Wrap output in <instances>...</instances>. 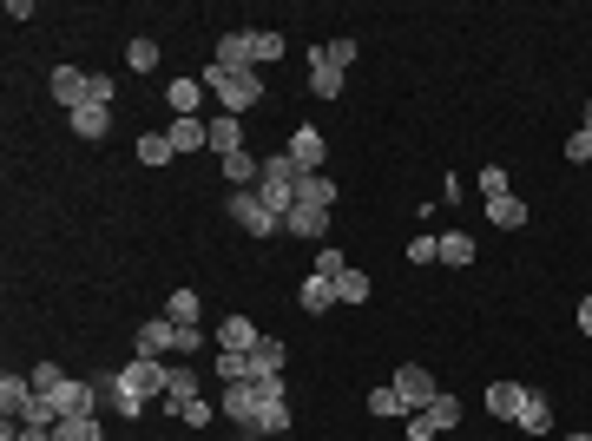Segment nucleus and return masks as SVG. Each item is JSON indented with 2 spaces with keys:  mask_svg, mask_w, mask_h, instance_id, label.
<instances>
[{
  "mask_svg": "<svg viewBox=\"0 0 592 441\" xmlns=\"http://www.w3.org/2000/svg\"><path fill=\"white\" fill-rule=\"evenodd\" d=\"M53 441H106V435H99V415H66V422H53Z\"/></svg>",
  "mask_w": 592,
  "mask_h": 441,
  "instance_id": "nucleus-26",
  "label": "nucleus"
},
{
  "mask_svg": "<svg viewBox=\"0 0 592 441\" xmlns=\"http://www.w3.org/2000/svg\"><path fill=\"white\" fill-rule=\"evenodd\" d=\"M481 198H507V172H500V165L481 172Z\"/></svg>",
  "mask_w": 592,
  "mask_h": 441,
  "instance_id": "nucleus-41",
  "label": "nucleus"
},
{
  "mask_svg": "<svg viewBox=\"0 0 592 441\" xmlns=\"http://www.w3.org/2000/svg\"><path fill=\"white\" fill-rule=\"evenodd\" d=\"M310 93H316V99H336V93H343V73H336V66H316V60H310Z\"/></svg>",
  "mask_w": 592,
  "mask_h": 441,
  "instance_id": "nucleus-35",
  "label": "nucleus"
},
{
  "mask_svg": "<svg viewBox=\"0 0 592 441\" xmlns=\"http://www.w3.org/2000/svg\"><path fill=\"white\" fill-rule=\"evenodd\" d=\"M47 93L60 99L66 112L93 106V73H79V66H53V73H47Z\"/></svg>",
  "mask_w": 592,
  "mask_h": 441,
  "instance_id": "nucleus-5",
  "label": "nucleus"
},
{
  "mask_svg": "<svg viewBox=\"0 0 592 441\" xmlns=\"http://www.w3.org/2000/svg\"><path fill=\"white\" fill-rule=\"evenodd\" d=\"M66 126H73L79 139H106L112 132V106H79V112H66Z\"/></svg>",
  "mask_w": 592,
  "mask_h": 441,
  "instance_id": "nucleus-19",
  "label": "nucleus"
},
{
  "mask_svg": "<svg viewBox=\"0 0 592 441\" xmlns=\"http://www.w3.org/2000/svg\"><path fill=\"white\" fill-rule=\"evenodd\" d=\"M441 257V237H408V264H435Z\"/></svg>",
  "mask_w": 592,
  "mask_h": 441,
  "instance_id": "nucleus-37",
  "label": "nucleus"
},
{
  "mask_svg": "<svg viewBox=\"0 0 592 441\" xmlns=\"http://www.w3.org/2000/svg\"><path fill=\"white\" fill-rule=\"evenodd\" d=\"M119 382L132 395H145V402H152V395H165L172 389V363H152V356H132V363L119 369Z\"/></svg>",
  "mask_w": 592,
  "mask_h": 441,
  "instance_id": "nucleus-4",
  "label": "nucleus"
},
{
  "mask_svg": "<svg viewBox=\"0 0 592 441\" xmlns=\"http://www.w3.org/2000/svg\"><path fill=\"white\" fill-rule=\"evenodd\" d=\"M132 152H139V165H152V172H158V165H172V158H178V145L165 139V132H145Z\"/></svg>",
  "mask_w": 592,
  "mask_h": 441,
  "instance_id": "nucleus-25",
  "label": "nucleus"
},
{
  "mask_svg": "<svg viewBox=\"0 0 592 441\" xmlns=\"http://www.w3.org/2000/svg\"><path fill=\"white\" fill-rule=\"evenodd\" d=\"M520 428H527V435H553V402H546V395H527V409H520Z\"/></svg>",
  "mask_w": 592,
  "mask_h": 441,
  "instance_id": "nucleus-27",
  "label": "nucleus"
},
{
  "mask_svg": "<svg viewBox=\"0 0 592 441\" xmlns=\"http://www.w3.org/2000/svg\"><path fill=\"white\" fill-rule=\"evenodd\" d=\"M487 224H494V231H520V224H527V205H520L514 191H507V198H487Z\"/></svg>",
  "mask_w": 592,
  "mask_h": 441,
  "instance_id": "nucleus-22",
  "label": "nucleus"
},
{
  "mask_svg": "<svg viewBox=\"0 0 592 441\" xmlns=\"http://www.w3.org/2000/svg\"><path fill=\"white\" fill-rule=\"evenodd\" d=\"M454 422H461V395H448V389H441L435 402H428V409H415V415H408V441H435L441 428H454Z\"/></svg>",
  "mask_w": 592,
  "mask_h": 441,
  "instance_id": "nucleus-3",
  "label": "nucleus"
},
{
  "mask_svg": "<svg viewBox=\"0 0 592 441\" xmlns=\"http://www.w3.org/2000/svg\"><path fill=\"white\" fill-rule=\"evenodd\" d=\"M270 60H283V33H250V73Z\"/></svg>",
  "mask_w": 592,
  "mask_h": 441,
  "instance_id": "nucleus-34",
  "label": "nucleus"
},
{
  "mask_svg": "<svg viewBox=\"0 0 592 441\" xmlns=\"http://www.w3.org/2000/svg\"><path fill=\"white\" fill-rule=\"evenodd\" d=\"M165 139H172L178 152H204V145H211V119H172Z\"/></svg>",
  "mask_w": 592,
  "mask_h": 441,
  "instance_id": "nucleus-17",
  "label": "nucleus"
},
{
  "mask_svg": "<svg viewBox=\"0 0 592 441\" xmlns=\"http://www.w3.org/2000/svg\"><path fill=\"white\" fill-rule=\"evenodd\" d=\"M441 264H448V270H468L474 264V237L468 231H441Z\"/></svg>",
  "mask_w": 592,
  "mask_h": 441,
  "instance_id": "nucleus-24",
  "label": "nucleus"
},
{
  "mask_svg": "<svg viewBox=\"0 0 592 441\" xmlns=\"http://www.w3.org/2000/svg\"><path fill=\"white\" fill-rule=\"evenodd\" d=\"M125 66H132V73H158V40L152 33H139V40L125 47Z\"/></svg>",
  "mask_w": 592,
  "mask_h": 441,
  "instance_id": "nucleus-31",
  "label": "nucleus"
},
{
  "mask_svg": "<svg viewBox=\"0 0 592 441\" xmlns=\"http://www.w3.org/2000/svg\"><path fill=\"white\" fill-rule=\"evenodd\" d=\"M369 415H382V422H408L415 409H408V395L389 382V389H369Z\"/></svg>",
  "mask_w": 592,
  "mask_h": 441,
  "instance_id": "nucleus-21",
  "label": "nucleus"
},
{
  "mask_svg": "<svg viewBox=\"0 0 592 441\" xmlns=\"http://www.w3.org/2000/svg\"><path fill=\"white\" fill-rule=\"evenodd\" d=\"M336 303H343V297H336V284H329V277H316V270L303 277V290H296V310H303V316H329Z\"/></svg>",
  "mask_w": 592,
  "mask_h": 441,
  "instance_id": "nucleus-10",
  "label": "nucleus"
},
{
  "mask_svg": "<svg viewBox=\"0 0 592 441\" xmlns=\"http://www.w3.org/2000/svg\"><path fill=\"white\" fill-rule=\"evenodd\" d=\"M283 231H290V237H310V244H329V211H316V205H296L290 218H283Z\"/></svg>",
  "mask_w": 592,
  "mask_h": 441,
  "instance_id": "nucleus-15",
  "label": "nucleus"
},
{
  "mask_svg": "<svg viewBox=\"0 0 592 441\" xmlns=\"http://www.w3.org/2000/svg\"><path fill=\"white\" fill-rule=\"evenodd\" d=\"M527 382H494L487 389V415H500V422H520V409H527Z\"/></svg>",
  "mask_w": 592,
  "mask_h": 441,
  "instance_id": "nucleus-11",
  "label": "nucleus"
},
{
  "mask_svg": "<svg viewBox=\"0 0 592 441\" xmlns=\"http://www.w3.org/2000/svg\"><path fill=\"white\" fill-rule=\"evenodd\" d=\"M369 290H375V277H362L356 264H349L343 277H336V297H343V303H369Z\"/></svg>",
  "mask_w": 592,
  "mask_h": 441,
  "instance_id": "nucleus-33",
  "label": "nucleus"
},
{
  "mask_svg": "<svg viewBox=\"0 0 592 441\" xmlns=\"http://www.w3.org/2000/svg\"><path fill=\"white\" fill-rule=\"evenodd\" d=\"M343 270H349V257L336 251V244H316V277H329V284H336Z\"/></svg>",
  "mask_w": 592,
  "mask_h": 441,
  "instance_id": "nucleus-36",
  "label": "nucleus"
},
{
  "mask_svg": "<svg viewBox=\"0 0 592 441\" xmlns=\"http://www.w3.org/2000/svg\"><path fill=\"white\" fill-rule=\"evenodd\" d=\"M579 330H586V336H592V297H586V303H579Z\"/></svg>",
  "mask_w": 592,
  "mask_h": 441,
  "instance_id": "nucleus-43",
  "label": "nucleus"
},
{
  "mask_svg": "<svg viewBox=\"0 0 592 441\" xmlns=\"http://www.w3.org/2000/svg\"><path fill=\"white\" fill-rule=\"evenodd\" d=\"M257 343H264V330H257L250 316H224V330H218V349H231V356H250Z\"/></svg>",
  "mask_w": 592,
  "mask_h": 441,
  "instance_id": "nucleus-14",
  "label": "nucleus"
},
{
  "mask_svg": "<svg viewBox=\"0 0 592 441\" xmlns=\"http://www.w3.org/2000/svg\"><path fill=\"white\" fill-rule=\"evenodd\" d=\"M395 389H402L408 395V409H428V402H435V369H421V363H402V369H395Z\"/></svg>",
  "mask_w": 592,
  "mask_h": 441,
  "instance_id": "nucleus-7",
  "label": "nucleus"
},
{
  "mask_svg": "<svg viewBox=\"0 0 592 441\" xmlns=\"http://www.w3.org/2000/svg\"><path fill=\"white\" fill-rule=\"evenodd\" d=\"M566 158H573V165H586V158H592V132H586V126L566 139Z\"/></svg>",
  "mask_w": 592,
  "mask_h": 441,
  "instance_id": "nucleus-42",
  "label": "nucleus"
},
{
  "mask_svg": "<svg viewBox=\"0 0 592 441\" xmlns=\"http://www.w3.org/2000/svg\"><path fill=\"white\" fill-rule=\"evenodd\" d=\"M283 363H290V349H283V336H264V343L250 349V382H270V376H283Z\"/></svg>",
  "mask_w": 592,
  "mask_h": 441,
  "instance_id": "nucleus-12",
  "label": "nucleus"
},
{
  "mask_svg": "<svg viewBox=\"0 0 592 441\" xmlns=\"http://www.w3.org/2000/svg\"><path fill=\"white\" fill-rule=\"evenodd\" d=\"M204 93H211V86H204V79H185V73H178L172 86H165V99H172V119H198Z\"/></svg>",
  "mask_w": 592,
  "mask_h": 441,
  "instance_id": "nucleus-13",
  "label": "nucleus"
},
{
  "mask_svg": "<svg viewBox=\"0 0 592 441\" xmlns=\"http://www.w3.org/2000/svg\"><path fill=\"white\" fill-rule=\"evenodd\" d=\"M165 402H172V409H185V402H198V369L172 363V389H165Z\"/></svg>",
  "mask_w": 592,
  "mask_h": 441,
  "instance_id": "nucleus-30",
  "label": "nucleus"
},
{
  "mask_svg": "<svg viewBox=\"0 0 592 441\" xmlns=\"http://www.w3.org/2000/svg\"><path fill=\"white\" fill-rule=\"evenodd\" d=\"M218 66H231V73H250V33H244V27L218 33Z\"/></svg>",
  "mask_w": 592,
  "mask_h": 441,
  "instance_id": "nucleus-18",
  "label": "nucleus"
},
{
  "mask_svg": "<svg viewBox=\"0 0 592 441\" xmlns=\"http://www.w3.org/2000/svg\"><path fill=\"white\" fill-rule=\"evenodd\" d=\"M99 409H112L119 422H139V415H145V395H132L119 376H106V382H99Z\"/></svg>",
  "mask_w": 592,
  "mask_h": 441,
  "instance_id": "nucleus-8",
  "label": "nucleus"
},
{
  "mask_svg": "<svg viewBox=\"0 0 592 441\" xmlns=\"http://www.w3.org/2000/svg\"><path fill=\"white\" fill-rule=\"evenodd\" d=\"M224 218H231L244 237H277L283 231V218L257 198V191H224Z\"/></svg>",
  "mask_w": 592,
  "mask_h": 441,
  "instance_id": "nucleus-2",
  "label": "nucleus"
},
{
  "mask_svg": "<svg viewBox=\"0 0 592 441\" xmlns=\"http://www.w3.org/2000/svg\"><path fill=\"white\" fill-rule=\"evenodd\" d=\"M296 205L336 211V178H329V172H303V178H296Z\"/></svg>",
  "mask_w": 592,
  "mask_h": 441,
  "instance_id": "nucleus-16",
  "label": "nucleus"
},
{
  "mask_svg": "<svg viewBox=\"0 0 592 441\" xmlns=\"http://www.w3.org/2000/svg\"><path fill=\"white\" fill-rule=\"evenodd\" d=\"M165 316H172V323H185V330H198V316H204L198 290H172V303H165Z\"/></svg>",
  "mask_w": 592,
  "mask_h": 441,
  "instance_id": "nucleus-29",
  "label": "nucleus"
},
{
  "mask_svg": "<svg viewBox=\"0 0 592 441\" xmlns=\"http://www.w3.org/2000/svg\"><path fill=\"white\" fill-rule=\"evenodd\" d=\"M33 376H14V369H7V376H0V415H7V422H20V415L33 409Z\"/></svg>",
  "mask_w": 592,
  "mask_h": 441,
  "instance_id": "nucleus-9",
  "label": "nucleus"
},
{
  "mask_svg": "<svg viewBox=\"0 0 592 441\" xmlns=\"http://www.w3.org/2000/svg\"><path fill=\"white\" fill-rule=\"evenodd\" d=\"M264 435H290V402H283V395H270L264 402V422H257V441Z\"/></svg>",
  "mask_w": 592,
  "mask_h": 441,
  "instance_id": "nucleus-32",
  "label": "nucleus"
},
{
  "mask_svg": "<svg viewBox=\"0 0 592 441\" xmlns=\"http://www.w3.org/2000/svg\"><path fill=\"white\" fill-rule=\"evenodd\" d=\"M586 132H592V99H586Z\"/></svg>",
  "mask_w": 592,
  "mask_h": 441,
  "instance_id": "nucleus-44",
  "label": "nucleus"
},
{
  "mask_svg": "<svg viewBox=\"0 0 592 441\" xmlns=\"http://www.w3.org/2000/svg\"><path fill=\"white\" fill-rule=\"evenodd\" d=\"M178 422H185V428H211V402H204V395H198V402H185Z\"/></svg>",
  "mask_w": 592,
  "mask_h": 441,
  "instance_id": "nucleus-39",
  "label": "nucleus"
},
{
  "mask_svg": "<svg viewBox=\"0 0 592 441\" xmlns=\"http://www.w3.org/2000/svg\"><path fill=\"white\" fill-rule=\"evenodd\" d=\"M0 441H53V428H27V422H7Z\"/></svg>",
  "mask_w": 592,
  "mask_h": 441,
  "instance_id": "nucleus-40",
  "label": "nucleus"
},
{
  "mask_svg": "<svg viewBox=\"0 0 592 441\" xmlns=\"http://www.w3.org/2000/svg\"><path fill=\"white\" fill-rule=\"evenodd\" d=\"M198 79L211 86V93H218V106L231 112V119H244V112L257 106V99H264V73H231V66H218V60H211Z\"/></svg>",
  "mask_w": 592,
  "mask_h": 441,
  "instance_id": "nucleus-1",
  "label": "nucleus"
},
{
  "mask_svg": "<svg viewBox=\"0 0 592 441\" xmlns=\"http://www.w3.org/2000/svg\"><path fill=\"white\" fill-rule=\"evenodd\" d=\"M211 152H218V158L244 152V126H237L231 112H218V119H211Z\"/></svg>",
  "mask_w": 592,
  "mask_h": 441,
  "instance_id": "nucleus-23",
  "label": "nucleus"
},
{
  "mask_svg": "<svg viewBox=\"0 0 592 441\" xmlns=\"http://www.w3.org/2000/svg\"><path fill=\"white\" fill-rule=\"evenodd\" d=\"M560 441H592V435H560Z\"/></svg>",
  "mask_w": 592,
  "mask_h": 441,
  "instance_id": "nucleus-45",
  "label": "nucleus"
},
{
  "mask_svg": "<svg viewBox=\"0 0 592 441\" xmlns=\"http://www.w3.org/2000/svg\"><path fill=\"white\" fill-rule=\"evenodd\" d=\"M224 178H231V191H250L257 178H264V158L257 152H231L224 158Z\"/></svg>",
  "mask_w": 592,
  "mask_h": 441,
  "instance_id": "nucleus-20",
  "label": "nucleus"
},
{
  "mask_svg": "<svg viewBox=\"0 0 592 441\" xmlns=\"http://www.w3.org/2000/svg\"><path fill=\"white\" fill-rule=\"evenodd\" d=\"M283 152L296 158V172H323V158H329V145H323V132H316V126H296V132H290V145H283Z\"/></svg>",
  "mask_w": 592,
  "mask_h": 441,
  "instance_id": "nucleus-6",
  "label": "nucleus"
},
{
  "mask_svg": "<svg viewBox=\"0 0 592 441\" xmlns=\"http://www.w3.org/2000/svg\"><path fill=\"white\" fill-rule=\"evenodd\" d=\"M60 382H66V369H60V363H40V369H33V389H40V395H53Z\"/></svg>",
  "mask_w": 592,
  "mask_h": 441,
  "instance_id": "nucleus-38",
  "label": "nucleus"
},
{
  "mask_svg": "<svg viewBox=\"0 0 592 441\" xmlns=\"http://www.w3.org/2000/svg\"><path fill=\"white\" fill-rule=\"evenodd\" d=\"M356 53H362V47H356V40L343 33V40H329V47H316L310 60H316V66H336V73H343V66H356Z\"/></svg>",
  "mask_w": 592,
  "mask_h": 441,
  "instance_id": "nucleus-28",
  "label": "nucleus"
}]
</instances>
